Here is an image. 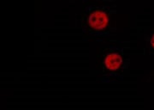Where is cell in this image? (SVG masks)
<instances>
[{"label":"cell","mask_w":154,"mask_h":110,"mask_svg":"<svg viewBox=\"0 0 154 110\" xmlns=\"http://www.w3.org/2000/svg\"><path fill=\"white\" fill-rule=\"evenodd\" d=\"M144 38L149 54L154 56V28L144 34Z\"/></svg>","instance_id":"obj_3"},{"label":"cell","mask_w":154,"mask_h":110,"mask_svg":"<svg viewBox=\"0 0 154 110\" xmlns=\"http://www.w3.org/2000/svg\"><path fill=\"white\" fill-rule=\"evenodd\" d=\"M105 47L98 56L96 78L103 83L122 81L129 72V41L115 40Z\"/></svg>","instance_id":"obj_2"},{"label":"cell","mask_w":154,"mask_h":110,"mask_svg":"<svg viewBox=\"0 0 154 110\" xmlns=\"http://www.w3.org/2000/svg\"><path fill=\"white\" fill-rule=\"evenodd\" d=\"M117 11L116 0H103L83 8L76 20L82 34L95 42L116 40L115 17Z\"/></svg>","instance_id":"obj_1"},{"label":"cell","mask_w":154,"mask_h":110,"mask_svg":"<svg viewBox=\"0 0 154 110\" xmlns=\"http://www.w3.org/2000/svg\"><path fill=\"white\" fill-rule=\"evenodd\" d=\"M63 2L71 3V4H76V3H87L88 0H61Z\"/></svg>","instance_id":"obj_4"}]
</instances>
